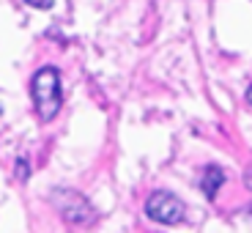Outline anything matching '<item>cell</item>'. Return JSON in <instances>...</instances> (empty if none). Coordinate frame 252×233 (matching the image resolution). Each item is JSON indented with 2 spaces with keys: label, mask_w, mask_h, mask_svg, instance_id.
I'll list each match as a JSON object with an SVG mask.
<instances>
[{
  "label": "cell",
  "mask_w": 252,
  "mask_h": 233,
  "mask_svg": "<svg viewBox=\"0 0 252 233\" xmlns=\"http://www.w3.org/2000/svg\"><path fill=\"white\" fill-rule=\"evenodd\" d=\"M31 99L36 115L41 124L55 121V115L63 107V91H61V74L55 66H41L31 80Z\"/></svg>",
  "instance_id": "obj_1"
},
{
  "label": "cell",
  "mask_w": 252,
  "mask_h": 233,
  "mask_svg": "<svg viewBox=\"0 0 252 233\" xmlns=\"http://www.w3.org/2000/svg\"><path fill=\"white\" fill-rule=\"evenodd\" d=\"M145 217L157 225H181L184 217H187V208L178 200V195L159 189L145 200Z\"/></svg>",
  "instance_id": "obj_2"
},
{
  "label": "cell",
  "mask_w": 252,
  "mask_h": 233,
  "mask_svg": "<svg viewBox=\"0 0 252 233\" xmlns=\"http://www.w3.org/2000/svg\"><path fill=\"white\" fill-rule=\"evenodd\" d=\"M55 203H58V208H61V217L69 222V225H94L96 208L88 203V198L77 195L71 189H58Z\"/></svg>",
  "instance_id": "obj_3"
},
{
  "label": "cell",
  "mask_w": 252,
  "mask_h": 233,
  "mask_svg": "<svg viewBox=\"0 0 252 233\" xmlns=\"http://www.w3.org/2000/svg\"><path fill=\"white\" fill-rule=\"evenodd\" d=\"M225 184V170H222L220 165H208L206 170H203V178H200V189L203 195L208 198V200H214L217 195H220V187Z\"/></svg>",
  "instance_id": "obj_4"
},
{
  "label": "cell",
  "mask_w": 252,
  "mask_h": 233,
  "mask_svg": "<svg viewBox=\"0 0 252 233\" xmlns=\"http://www.w3.org/2000/svg\"><path fill=\"white\" fill-rule=\"evenodd\" d=\"M28 173H31V167H28V159L19 157V159H17V176H19V181H25Z\"/></svg>",
  "instance_id": "obj_5"
},
{
  "label": "cell",
  "mask_w": 252,
  "mask_h": 233,
  "mask_svg": "<svg viewBox=\"0 0 252 233\" xmlns=\"http://www.w3.org/2000/svg\"><path fill=\"white\" fill-rule=\"evenodd\" d=\"M31 8H41V11H47V8L55 6V0H25Z\"/></svg>",
  "instance_id": "obj_6"
},
{
  "label": "cell",
  "mask_w": 252,
  "mask_h": 233,
  "mask_svg": "<svg viewBox=\"0 0 252 233\" xmlns=\"http://www.w3.org/2000/svg\"><path fill=\"white\" fill-rule=\"evenodd\" d=\"M244 184H247V189H252V170L244 176Z\"/></svg>",
  "instance_id": "obj_7"
},
{
  "label": "cell",
  "mask_w": 252,
  "mask_h": 233,
  "mask_svg": "<svg viewBox=\"0 0 252 233\" xmlns=\"http://www.w3.org/2000/svg\"><path fill=\"white\" fill-rule=\"evenodd\" d=\"M247 104L252 107V85H250V91H247Z\"/></svg>",
  "instance_id": "obj_8"
}]
</instances>
